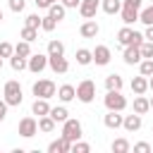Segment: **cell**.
Listing matches in <instances>:
<instances>
[{"instance_id": "ffe728a7", "label": "cell", "mask_w": 153, "mask_h": 153, "mask_svg": "<svg viewBox=\"0 0 153 153\" xmlns=\"http://www.w3.org/2000/svg\"><path fill=\"white\" fill-rule=\"evenodd\" d=\"M122 86H124V81H122L120 74H108L105 76V88L108 91H122Z\"/></svg>"}, {"instance_id": "5b68a950", "label": "cell", "mask_w": 153, "mask_h": 153, "mask_svg": "<svg viewBox=\"0 0 153 153\" xmlns=\"http://www.w3.org/2000/svg\"><path fill=\"white\" fill-rule=\"evenodd\" d=\"M103 103H105L108 110H117V112H122L127 108V98L122 96V91H108L105 98H103Z\"/></svg>"}, {"instance_id": "52a82bcc", "label": "cell", "mask_w": 153, "mask_h": 153, "mask_svg": "<svg viewBox=\"0 0 153 153\" xmlns=\"http://www.w3.org/2000/svg\"><path fill=\"white\" fill-rule=\"evenodd\" d=\"M36 134H38V120H36V117H24V120L19 122V136L31 139V136H36Z\"/></svg>"}, {"instance_id": "83f0119b", "label": "cell", "mask_w": 153, "mask_h": 153, "mask_svg": "<svg viewBox=\"0 0 153 153\" xmlns=\"http://www.w3.org/2000/svg\"><path fill=\"white\" fill-rule=\"evenodd\" d=\"M48 55H50V57H55V55H65V45H62V41H57V38L48 41Z\"/></svg>"}, {"instance_id": "681fc988", "label": "cell", "mask_w": 153, "mask_h": 153, "mask_svg": "<svg viewBox=\"0 0 153 153\" xmlns=\"http://www.w3.org/2000/svg\"><path fill=\"white\" fill-rule=\"evenodd\" d=\"M0 22H2V10H0Z\"/></svg>"}, {"instance_id": "b9f144b4", "label": "cell", "mask_w": 153, "mask_h": 153, "mask_svg": "<svg viewBox=\"0 0 153 153\" xmlns=\"http://www.w3.org/2000/svg\"><path fill=\"white\" fill-rule=\"evenodd\" d=\"M141 2H143V0H122L124 7H134V10H141Z\"/></svg>"}, {"instance_id": "836d02e7", "label": "cell", "mask_w": 153, "mask_h": 153, "mask_svg": "<svg viewBox=\"0 0 153 153\" xmlns=\"http://www.w3.org/2000/svg\"><path fill=\"white\" fill-rule=\"evenodd\" d=\"M55 26H57V19H55V17H50V14H48V17H43V19H41V29H43V31H48V33H50V31H55Z\"/></svg>"}, {"instance_id": "f6af8a7d", "label": "cell", "mask_w": 153, "mask_h": 153, "mask_svg": "<svg viewBox=\"0 0 153 153\" xmlns=\"http://www.w3.org/2000/svg\"><path fill=\"white\" fill-rule=\"evenodd\" d=\"M143 38H146V41H153V24H148V26H146V31H143Z\"/></svg>"}, {"instance_id": "74e56055", "label": "cell", "mask_w": 153, "mask_h": 153, "mask_svg": "<svg viewBox=\"0 0 153 153\" xmlns=\"http://www.w3.org/2000/svg\"><path fill=\"white\" fill-rule=\"evenodd\" d=\"M88 151H91V146L84 143V141H74L72 143V153H88Z\"/></svg>"}, {"instance_id": "7c38bea8", "label": "cell", "mask_w": 153, "mask_h": 153, "mask_svg": "<svg viewBox=\"0 0 153 153\" xmlns=\"http://www.w3.org/2000/svg\"><path fill=\"white\" fill-rule=\"evenodd\" d=\"M122 60H124V65H139V62L143 60V57H141V50H139V45H124Z\"/></svg>"}, {"instance_id": "7402d4cb", "label": "cell", "mask_w": 153, "mask_h": 153, "mask_svg": "<svg viewBox=\"0 0 153 153\" xmlns=\"http://www.w3.org/2000/svg\"><path fill=\"white\" fill-rule=\"evenodd\" d=\"M100 7L105 14H117L122 12V0H100Z\"/></svg>"}, {"instance_id": "277c9868", "label": "cell", "mask_w": 153, "mask_h": 153, "mask_svg": "<svg viewBox=\"0 0 153 153\" xmlns=\"http://www.w3.org/2000/svg\"><path fill=\"white\" fill-rule=\"evenodd\" d=\"M62 136L69 139L72 143L79 141V139H81V122L74 120V117H67V120L62 122Z\"/></svg>"}, {"instance_id": "6da1fadb", "label": "cell", "mask_w": 153, "mask_h": 153, "mask_svg": "<svg viewBox=\"0 0 153 153\" xmlns=\"http://www.w3.org/2000/svg\"><path fill=\"white\" fill-rule=\"evenodd\" d=\"M146 38H143V33H139V31H134L131 26H122L120 31H117V43L120 45H141Z\"/></svg>"}, {"instance_id": "4dcf8cb0", "label": "cell", "mask_w": 153, "mask_h": 153, "mask_svg": "<svg viewBox=\"0 0 153 153\" xmlns=\"http://www.w3.org/2000/svg\"><path fill=\"white\" fill-rule=\"evenodd\" d=\"M139 74H143V76H151L153 74V57H143L139 62Z\"/></svg>"}, {"instance_id": "d6986e66", "label": "cell", "mask_w": 153, "mask_h": 153, "mask_svg": "<svg viewBox=\"0 0 153 153\" xmlns=\"http://www.w3.org/2000/svg\"><path fill=\"white\" fill-rule=\"evenodd\" d=\"M31 112L43 117V115H50V105H48V98H36L33 105H31Z\"/></svg>"}, {"instance_id": "cb8c5ba5", "label": "cell", "mask_w": 153, "mask_h": 153, "mask_svg": "<svg viewBox=\"0 0 153 153\" xmlns=\"http://www.w3.org/2000/svg\"><path fill=\"white\" fill-rule=\"evenodd\" d=\"M74 57H76V65H81V67H86V65H91V62H93V50H86V48H79Z\"/></svg>"}, {"instance_id": "7dc6e473", "label": "cell", "mask_w": 153, "mask_h": 153, "mask_svg": "<svg viewBox=\"0 0 153 153\" xmlns=\"http://www.w3.org/2000/svg\"><path fill=\"white\" fill-rule=\"evenodd\" d=\"M148 100H151V110H153V96H151V98H148Z\"/></svg>"}, {"instance_id": "e0dca14e", "label": "cell", "mask_w": 153, "mask_h": 153, "mask_svg": "<svg viewBox=\"0 0 153 153\" xmlns=\"http://www.w3.org/2000/svg\"><path fill=\"white\" fill-rule=\"evenodd\" d=\"M131 91H134L136 96H143V93L148 91V76H143V74L134 76V79H131Z\"/></svg>"}, {"instance_id": "d590c367", "label": "cell", "mask_w": 153, "mask_h": 153, "mask_svg": "<svg viewBox=\"0 0 153 153\" xmlns=\"http://www.w3.org/2000/svg\"><path fill=\"white\" fill-rule=\"evenodd\" d=\"M139 50H141V57H153V41H143Z\"/></svg>"}, {"instance_id": "c3c4849f", "label": "cell", "mask_w": 153, "mask_h": 153, "mask_svg": "<svg viewBox=\"0 0 153 153\" xmlns=\"http://www.w3.org/2000/svg\"><path fill=\"white\" fill-rule=\"evenodd\" d=\"M2 60H5V57H0V69H2Z\"/></svg>"}, {"instance_id": "30bf717a", "label": "cell", "mask_w": 153, "mask_h": 153, "mask_svg": "<svg viewBox=\"0 0 153 153\" xmlns=\"http://www.w3.org/2000/svg\"><path fill=\"white\" fill-rule=\"evenodd\" d=\"M98 7H100V0H81V5H79V14H81L84 19H93L96 12H98Z\"/></svg>"}, {"instance_id": "9c48e42d", "label": "cell", "mask_w": 153, "mask_h": 153, "mask_svg": "<svg viewBox=\"0 0 153 153\" xmlns=\"http://www.w3.org/2000/svg\"><path fill=\"white\" fill-rule=\"evenodd\" d=\"M48 67H50L55 74H65V72H69V62H67L65 55H55V57L48 55Z\"/></svg>"}, {"instance_id": "60d3db41", "label": "cell", "mask_w": 153, "mask_h": 153, "mask_svg": "<svg viewBox=\"0 0 153 153\" xmlns=\"http://www.w3.org/2000/svg\"><path fill=\"white\" fill-rule=\"evenodd\" d=\"M151 151H153V146H151V143H146V141L134 143V153H151Z\"/></svg>"}, {"instance_id": "3957f363", "label": "cell", "mask_w": 153, "mask_h": 153, "mask_svg": "<svg viewBox=\"0 0 153 153\" xmlns=\"http://www.w3.org/2000/svg\"><path fill=\"white\" fill-rule=\"evenodd\" d=\"M31 91H33L36 98H48V100H50V98L57 93V86H55L50 79H38V81L31 86Z\"/></svg>"}, {"instance_id": "44dd1931", "label": "cell", "mask_w": 153, "mask_h": 153, "mask_svg": "<svg viewBox=\"0 0 153 153\" xmlns=\"http://www.w3.org/2000/svg\"><path fill=\"white\" fill-rule=\"evenodd\" d=\"M55 120L50 117V115H43V117H38V131H43V134H50V131H55Z\"/></svg>"}, {"instance_id": "ee69618b", "label": "cell", "mask_w": 153, "mask_h": 153, "mask_svg": "<svg viewBox=\"0 0 153 153\" xmlns=\"http://www.w3.org/2000/svg\"><path fill=\"white\" fill-rule=\"evenodd\" d=\"M60 2H62L67 10H74V7H79V5H81V0H60Z\"/></svg>"}, {"instance_id": "8992f818", "label": "cell", "mask_w": 153, "mask_h": 153, "mask_svg": "<svg viewBox=\"0 0 153 153\" xmlns=\"http://www.w3.org/2000/svg\"><path fill=\"white\" fill-rule=\"evenodd\" d=\"M76 98H79L81 103H93V98H96V84H93L91 79H84V81L76 86Z\"/></svg>"}, {"instance_id": "d4e9b609", "label": "cell", "mask_w": 153, "mask_h": 153, "mask_svg": "<svg viewBox=\"0 0 153 153\" xmlns=\"http://www.w3.org/2000/svg\"><path fill=\"white\" fill-rule=\"evenodd\" d=\"M148 110H151V100H148L146 96H136V98H134V112L146 115Z\"/></svg>"}, {"instance_id": "5bb4252c", "label": "cell", "mask_w": 153, "mask_h": 153, "mask_svg": "<svg viewBox=\"0 0 153 153\" xmlns=\"http://www.w3.org/2000/svg\"><path fill=\"white\" fill-rule=\"evenodd\" d=\"M98 31H100V26H98V22H96V19H86V22L79 26L81 38H96V36H98Z\"/></svg>"}, {"instance_id": "7bdbcfd3", "label": "cell", "mask_w": 153, "mask_h": 153, "mask_svg": "<svg viewBox=\"0 0 153 153\" xmlns=\"http://www.w3.org/2000/svg\"><path fill=\"white\" fill-rule=\"evenodd\" d=\"M7 108H10V105H7V100H5V98H0V122L7 117Z\"/></svg>"}, {"instance_id": "d6a6232c", "label": "cell", "mask_w": 153, "mask_h": 153, "mask_svg": "<svg viewBox=\"0 0 153 153\" xmlns=\"http://www.w3.org/2000/svg\"><path fill=\"white\" fill-rule=\"evenodd\" d=\"M14 53H17V55H22V57H29V55H31V43L22 38V41L14 45Z\"/></svg>"}, {"instance_id": "ab89813d", "label": "cell", "mask_w": 153, "mask_h": 153, "mask_svg": "<svg viewBox=\"0 0 153 153\" xmlns=\"http://www.w3.org/2000/svg\"><path fill=\"white\" fill-rule=\"evenodd\" d=\"M41 19H43V17H38V14H29L24 26H33V29H41Z\"/></svg>"}, {"instance_id": "f546056e", "label": "cell", "mask_w": 153, "mask_h": 153, "mask_svg": "<svg viewBox=\"0 0 153 153\" xmlns=\"http://www.w3.org/2000/svg\"><path fill=\"white\" fill-rule=\"evenodd\" d=\"M129 148H131V146H129L127 139H115V141L110 143V151H112V153H127Z\"/></svg>"}, {"instance_id": "603a6c76", "label": "cell", "mask_w": 153, "mask_h": 153, "mask_svg": "<svg viewBox=\"0 0 153 153\" xmlns=\"http://www.w3.org/2000/svg\"><path fill=\"white\" fill-rule=\"evenodd\" d=\"M122 22H124L127 26H131L134 22H139V10H134V7H124V5H122Z\"/></svg>"}, {"instance_id": "2e32d148", "label": "cell", "mask_w": 153, "mask_h": 153, "mask_svg": "<svg viewBox=\"0 0 153 153\" xmlns=\"http://www.w3.org/2000/svg\"><path fill=\"white\" fill-rule=\"evenodd\" d=\"M141 115L139 112H134V115H124V122H122V127L127 129V131H139L141 129Z\"/></svg>"}, {"instance_id": "9a60e30c", "label": "cell", "mask_w": 153, "mask_h": 153, "mask_svg": "<svg viewBox=\"0 0 153 153\" xmlns=\"http://www.w3.org/2000/svg\"><path fill=\"white\" fill-rule=\"evenodd\" d=\"M122 122H124V115H120L117 110H108V115L103 117V124H105L108 129H120Z\"/></svg>"}, {"instance_id": "4fadbf2b", "label": "cell", "mask_w": 153, "mask_h": 153, "mask_svg": "<svg viewBox=\"0 0 153 153\" xmlns=\"http://www.w3.org/2000/svg\"><path fill=\"white\" fill-rule=\"evenodd\" d=\"M48 153H72V141H69V139H65V136L60 134V139L50 141Z\"/></svg>"}, {"instance_id": "e575fe53", "label": "cell", "mask_w": 153, "mask_h": 153, "mask_svg": "<svg viewBox=\"0 0 153 153\" xmlns=\"http://www.w3.org/2000/svg\"><path fill=\"white\" fill-rule=\"evenodd\" d=\"M139 22H143V24H146V26H148V24H153V5H151V7H146V10H141V12H139Z\"/></svg>"}, {"instance_id": "484cf974", "label": "cell", "mask_w": 153, "mask_h": 153, "mask_svg": "<svg viewBox=\"0 0 153 153\" xmlns=\"http://www.w3.org/2000/svg\"><path fill=\"white\" fill-rule=\"evenodd\" d=\"M10 67H12L14 72H22V69H26V67H29V57H22V55H17V53H14V55L10 57Z\"/></svg>"}, {"instance_id": "f35d334b", "label": "cell", "mask_w": 153, "mask_h": 153, "mask_svg": "<svg viewBox=\"0 0 153 153\" xmlns=\"http://www.w3.org/2000/svg\"><path fill=\"white\" fill-rule=\"evenodd\" d=\"M7 5H10V10H12V12H24L26 0H7Z\"/></svg>"}, {"instance_id": "f1b7e54d", "label": "cell", "mask_w": 153, "mask_h": 153, "mask_svg": "<svg viewBox=\"0 0 153 153\" xmlns=\"http://www.w3.org/2000/svg\"><path fill=\"white\" fill-rule=\"evenodd\" d=\"M50 117H53L55 122H60V124H62V122L69 117V112H67V108H65V105H57V108H50Z\"/></svg>"}, {"instance_id": "1f68e13d", "label": "cell", "mask_w": 153, "mask_h": 153, "mask_svg": "<svg viewBox=\"0 0 153 153\" xmlns=\"http://www.w3.org/2000/svg\"><path fill=\"white\" fill-rule=\"evenodd\" d=\"M19 36H22L24 41H29V43H33V41L38 38V29H33V26H24V29L19 31Z\"/></svg>"}, {"instance_id": "4316f807", "label": "cell", "mask_w": 153, "mask_h": 153, "mask_svg": "<svg viewBox=\"0 0 153 153\" xmlns=\"http://www.w3.org/2000/svg\"><path fill=\"white\" fill-rule=\"evenodd\" d=\"M65 12H67V7H65L62 2H53V5L48 7V14H50V17H55L57 22H62V19H65Z\"/></svg>"}, {"instance_id": "ac0fdd59", "label": "cell", "mask_w": 153, "mask_h": 153, "mask_svg": "<svg viewBox=\"0 0 153 153\" xmlns=\"http://www.w3.org/2000/svg\"><path fill=\"white\" fill-rule=\"evenodd\" d=\"M57 98H60L62 103H69V100L76 98V88H74L72 84H62V86L57 88Z\"/></svg>"}, {"instance_id": "8fae6325", "label": "cell", "mask_w": 153, "mask_h": 153, "mask_svg": "<svg viewBox=\"0 0 153 153\" xmlns=\"http://www.w3.org/2000/svg\"><path fill=\"white\" fill-rule=\"evenodd\" d=\"M110 60H112L110 48H108V45H96V50H93V62H96L98 67H105Z\"/></svg>"}, {"instance_id": "7a4b0ae2", "label": "cell", "mask_w": 153, "mask_h": 153, "mask_svg": "<svg viewBox=\"0 0 153 153\" xmlns=\"http://www.w3.org/2000/svg\"><path fill=\"white\" fill-rule=\"evenodd\" d=\"M2 98L7 100V105H22L24 96H22V86H19V81H14V79L5 81V88H2Z\"/></svg>"}, {"instance_id": "ba28073f", "label": "cell", "mask_w": 153, "mask_h": 153, "mask_svg": "<svg viewBox=\"0 0 153 153\" xmlns=\"http://www.w3.org/2000/svg\"><path fill=\"white\" fill-rule=\"evenodd\" d=\"M48 67V55H41V53H31L29 55V72H33V74H38V72H43Z\"/></svg>"}, {"instance_id": "8d00e7d4", "label": "cell", "mask_w": 153, "mask_h": 153, "mask_svg": "<svg viewBox=\"0 0 153 153\" xmlns=\"http://www.w3.org/2000/svg\"><path fill=\"white\" fill-rule=\"evenodd\" d=\"M12 55H14V45L7 43V41H2L0 43V57H12Z\"/></svg>"}, {"instance_id": "bcb514c9", "label": "cell", "mask_w": 153, "mask_h": 153, "mask_svg": "<svg viewBox=\"0 0 153 153\" xmlns=\"http://www.w3.org/2000/svg\"><path fill=\"white\" fill-rule=\"evenodd\" d=\"M148 91H153V74L148 76Z\"/></svg>"}]
</instances>
